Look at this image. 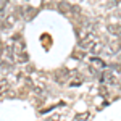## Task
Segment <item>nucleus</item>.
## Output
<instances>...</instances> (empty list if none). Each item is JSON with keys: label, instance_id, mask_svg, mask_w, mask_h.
Segmentation results:
<instances>
[{"label": "nucleus", "instance_id": "8", "mask_svg": "<svg viewBox=\"0 0 121 121\" xmlns=\"http://www.w3.org/2000/svg\"><path fill=\"white\" fill-rule=\"evenodd\" d=\"M2 50H3V48H2V44H0V55H2Z\"/></svg>", "mask_w": 121, "mask_h": 121}, {"label": "nucleus", "instance_id": "1", "mask_svg": "<svg viewBox=\"0 0 121 121\" xmlns=\"http://www.w3.org/2000/svg\"><path fill=\"white\" fill-rule=\"evenodd\" d=\"M107 31H108L112 36L121 39V24H108V26H107Z\"/></svg>", "mask_w": 121, "mask_h": 121}, {"label": "nucleus", "instance_id": "3", "mask_svg": "<svg viewBox=\"0 0 121 121\" xmlns=\"http://www.w3.org/2000/svg\"><path fill=\"white\" fill-rule=\"evenodd\" d=\"M36 15H37V10L34 8V7H26V8H24V16H23V18L29 21V19L34 18Z\"/></svg>", "mask_w": 121, "mask_h": 121}, {"label": "nucleus", "instance_id": "6", "mask_svg": "<svg viewBox=\"0 0 121 121\" xmlns=\"http://www.w3.org/2000/svg\"><path fill=\"white\" fill-rule=\"evenodd\" d=\"M7 5H8V0H0V13L7 8Z\"/></svg>", "mask_w": 121, "mask_h": 121}, {"label": "nucleus", "instance_id": "7", "mask_svg": "<svg viewBox=\"0 0 121 121\" xmlns=\"http://www.w3.org/2000/svg\"><path fill=\"white\" fill-rule=\"evenodd\" d=\"M8 89V82L5 81V82H0V94H3V91H7Z\"/></svg>", "mask_w": 121, "mask_h": 121}, {"label": "nucleus", "instance_id": "5", "mask_svg": "<svg viewBox=\"0 0 121 121\" xmlns=\"http://www.w3.org/2000/svg\"><path fill=\"white\" fill-rule=\"evenodd\" d=\"M69 13H73V15H81V10H79V7L73 5V7H71V10H69Z\"/></svg>", "mask_w": 121, "mask_h": 121}, {"label": "nucleus", "instance_id": "4", "mask_svg": "<svg viewBox=\"0 0 121 121\" xmlns=\"http://www.w3.org/2000/svg\"><path fill=\"white\" fill-rule=\"evenodd\" d=\"M58 8L61 10V11H69V10H71V5H69L68 2H60V3H58Z\"/></svg>", "mask_w": 121, "mask_h": 121}, {"label": "nucleus", "instance_id": "2", "mask_svg": "<svg viewBox=\"0 0 121 121\" xmlns=\"http://www.w3.org/2000/svg\"><path fill=\"white\" fill-rule=\"evenodd\" d=\"M107 48H108V50H107V53H110V55H115V53H118V52L121 50V42H120V40L110 42Z\"/></svg>", "mask_w": 121, "mask_h": 121}]
</instances>
